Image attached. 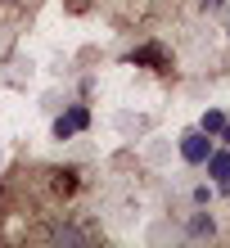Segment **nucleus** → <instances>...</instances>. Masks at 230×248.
<instances>
[{"label": "nucleus", "mask_w": 230, "mask_h": 248, "mask_svg": "<svg viewBox=\"0 0 230 248\" xmlns=\"http://www.w3.org/2000/svg\"><path fill=\"white\" fill-rule=\"evenodd\" d=\"M212 154V136H208V131H185V136H181V158H185V163H190V167H203V158Z\"/></svg>", "instance_id": "nucleus-1"}, {"label": "nucleus", "mask_w": 230, "mask_h": 248, "mask_svg": "<svg viewBox=\"0 0 230 248\" xmlns=\"http://www.w3.org/2000/svg\"><path fill=\"white\" fill-rule=\"evenodd\" d=\"M190 235H194V239H203V235H217V221H212L208 212H194V217H190Z\"/></svg>", "instance_id": "nucleus-6"}, {"label": "nucleus", "mask_w": 230, "mask_h": 248, "mask_svg": "<svg viewBox=\"0 0 230 248\" xmlns=\"http://www.w3.org/2000/svg\"><path fill=\"white\" fill-rule=\"evenodd\" d=\"M46 239H50V244H91V230L59 221V226H50V230H46Z\"/></svg>", "instance_id": "nucleus-5"}, {"label": "nucleus", "mask_w": 230, "mask_h": 248, "mask_svg": "<svg viewBox=\"0 0 230 248\" xmlns=\"http://www.w3.org/2000/svg\"><path fill=\"white\" fill-rule=\"evenodd\" d=\"M54 189H59V194H73L77 189V171L68 167V171H54Z\"/></svg>", "instance_id": "nucleus-8"}, {"label": "nucleus", "mask_w": 230, "mask_h": 248, "mask_svg": "<svg viewBox=\"0 0 230 248\" xmlns=\"http://www.w3.org/2000/svg\"><path fill=\"white\" fill-rule=\"evenodd\" d=\"M86 126H91V108H68L63 113V118H54V136H59V140H68V136H77V131H86Z\"/></svg>", "instance_id": "nucleus-3"}, {"label": "nucleus", "mask_w": 230, "mask_h": 248, "mask_svg": "<svg viewBox=\"0 0 230 248\" xmlns=\"http://www.w3.org/2000/svg\"><path fill=\"white\" fill-rule=\"evenodd\" d=\"M131 63L136 68H153V72H167L171 68V54L158 46V41H149V46H140V50H131Z\"/></svg>", "instance_id": "nucleus-2"}, {"label": "nucleus", "mask_w": 230, "mask_h": 248, "mask_svg": "<svg viewBox=\"0 0 230 248\" xmlns=\"http://www.w3.org/2000/svg\"><path fill=\"white\" fill-rule=\"evenodd\" d=\"M221 5H226V0H203V9H208V14H212V9H221Z\"/></svg>", "instance_id": "nucleus-9"}, {"label": "nucleus", "mask_w": 230, "mask_h": 248, "mask_svg": "<svg viewBox=\"0 0 230 248\" xmlns=\"http://www.w3.org/2000/svg\"><path fill=\"white\" fill-rule=\"evenodd\" d=\"M221 126H226V113H221V108H208L203 118H199V131H208V136H217Z\"/></svg>", "instance_id": "nucleus-7"}, {"label": "nucleus", "mask_w": 230, "mask_h": 248, "mask_svg": "<svg viewBox=\"0 0 230 248\" xmlns=\"http://www.w3.org/2000/svg\"><path fill=\"white\" fill-rule=\"evenodd\" d=\"M203 163H208V176L221 185V194H230V154H226V149H221V154L212 149V154L203 158Z\"/></svg>", "instance_id": "nucleus-4"}, {"label": "nucleus", "mask_w": 230, "mask_h": 248, "mask_svg": "<svg viewBox=\"0 0 230 248\" xmlns=\"http://www.w3.org/2000/svg\"><path fill=\"white\" fill-rule=\"evenodd\" d=\"M217 136H221V144H230V122H226V126L217 131Z\"/></svg>", "instance_id": "nucleus-10"}]
</instances>
